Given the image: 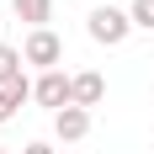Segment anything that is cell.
Masks as SVG:
<instances>
[{
  "mask_svg": "<svg viewBox=\"0 0 154 154\" xmlns=\"http://www.w3.org/2000/svg\"><path fill=\"white\" fill-rule=\"evenodd\" d=\"M21 154H53V143H27Z\"/></svg>",
  "mask_w": 154,
  "mask_h": 154,
  "instance_id": "30bf717a",
  "label": "cell"
},
{
  "mask_svg": "<svg viewBox=\"0 0 154 154\" xmlns=\"http://www.w3.org/2000/svg\"><path fill=\"white\" fill-rule=\"evenodd\" d=\"M53 133H59L64 143H80L85 133H91V112L85 106H64L59 117H53Z\"/></svg>",
  "mask_w": 154,
  "mask_h": 154,
  "instance_id": "277c9868",
  "label": "cell"
},
{
  "mask_svg": "<svg viewBox=\"0 0 154 154\" xmlns=\"http://www.w3.org/2000/svg\"><path fill=\"white\" fill-rule=\"evenodd\" d=\"M21 64L27 59H21L11 43H0V85H5V80H21Z\"/></svg>",
  "mask_w": 154,
  "mask_h": 154,
  "instance_id": "ba28073f",
  "label": "cell"
},
{
  "mask_svg": "<svg viewBox=\"0 0 154 154\" xmlns=\"http://www.w3.org/2000/svg\"><path fill=\"white\" fill-rule=\"evenodd\" d=\"M21 59L27 64H37V69H59V59H64V43H59V32H27V43H21Z\"/></svg>",
  "mask_w": 154,
  "mask_h": 154,
  "instance_id": "3957f363",
  "label": "cell"
},
{
  "mask_svg": "<svg viewBox=\"0 0 154 154\" xmlns=\"http://www.w3.org/2000/svg\"><path fill=\"white\" fill-rule=\"evenodd\" d=\"M101 96H106V80L96 75V69H85V75H75V106H101Z\"/></svg>",
  "mask_w": 154,
  "mask_h": 154,
  "instance_id": "8992f818",
  "label": "cell"
},
{
  "mask_svg": "<svg viewBox=\"0 0 154 154\" xmlns=\"http://www.w3.org/2000/svg\"><path fill=\"white\" fill-rule=\"evenodd\" d=\"M85 32H91L101 48H117V43H128L133 16H128V11H117V5H96V11H91V21H85Z\"/></svg>",
  "mask_w": 154,
  "mask_h": 154,
  "instance_id": "6da1fadb",
  "label": "cell"
},
{
  "mask_svg": "<svg viewBox=\"0 0 154 154\" xmlns=\"http://www.w3.org/2000/svg\"><path fill=\"white\" fill-rule=\"evenodd\" d=\"M27 96H32L27 75H21V80H5V85H0V122H11L16 112H21V101H27Z\"/></svg>",
  "mask_w": 154,
  "mask_h": 154,
  "instance_id": "52a82bcc",
  "label": "cell"
},
{
  "mask_svg": "<svg viewBox=\"0 0 154 154\" xmlns=\"http://www.w3.org/2000/svg\"><path fill=\"white\" fill-rule=\"evenodd\" d=\"M128 16H133V27L149 32V27H154V0H133V5H128Z\"/></svg>",
  "mask_w": 154,
  "mask_h": 154,
  "instance_id": "9c48e42d",
  "label": "cell"
},
{
  "mask_svg": "<svg viewBox=\"0 0 154 154\" xmlns=\"http://www.w3.org/2000/svg\"><path fill=\"white\" fill-rule=\"evenodd\" d=\"M11 11H16V21H27L32 32H43L53 21V0H11Z\"/></svg>",
  "mask_w": 154,
  "mask_h": 154,
  "instance_id": "5b68a950",
  "label": "cell"
},
{
  "mask_svg": "<svg viewBox=\"0 0 154 154\" xmlns=\"http://www.w3.org/2000/svg\"><path fill=\"white\" fill-rule=\"evenodd\" d=\"M32 101H37V106H48L53 117H59L64 106H75V75H64V69H48V75H37V85H32Z\"/></svg>",
  "mask_w": 154,
  "mask_h": 154,
  "instance_id": "7a4b0ae2",
  "label": "cell"
}]
</instances>
